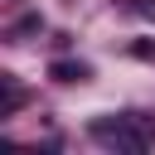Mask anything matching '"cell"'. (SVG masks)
I'll use <instances>...</instances> for the list:
<instances>
[{
  "label": "cell",
  "instance_id": "6da1fadb",
  "mask_svg": "<svg viewBox=\"0 0 155 155\" xmlns=\"http://www.w3.org/2000/svg\"><path fill=\"white\" fill-rule=\"evenodd\" d=\"M87 131H92V140H102V145H111V150H131V155H140V150L150 145V136H145L140 126H131V116H97Z\"/></svg>",
  "mask_w": 155,
  "mask_h": 155
},
{
  "label": "cell",
  "instance_id": "7a4b0ae2",
  "mask_svg": "<svg viewBox=\"0 0 155 155\" xmlns=\"http://www.w3.org/2000/svg\"><path fill=\"white\" fill-rule=\"evenodd\" d=\"M48 78H53V82H87L92 68H87V63H73V58H53V63H48Z\"/></svg>",
  "mask_w": 155,
  "mask_h": 155
},
{
  "label": "cell",
  "instance_id": "3957f363",
  "mask_svg": "<svg viewBox=\"0 0 155 155\" xmlns=\"http://www.w3.org/2000/svg\"><path fill=\"white\" fill-rule=\"evenodd\" d=\"M0 87H5V102H0V116H15V111L24 107V87H19V82L10 78V73L0 78Z\"/></svg>",
  "mask_w": 155,
  "mask_h": 155
},
{
  "label": "cell",
  "instance_id": "277c9868",
  "mask_svg": "<svg viewBox=\"0 0 155 155\" xmlns=\"http://www.w3.org/2000/svg\"><path fill=\"white\" fill-rule=\"evenodd\" d=\"M126 10H131V15H140V19H150V24H155V0H131V5H126Z\"/></svg>",
  "mask_w": 155,
  "mask_h": 155
}]
</instances>
